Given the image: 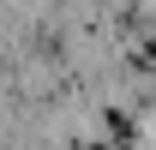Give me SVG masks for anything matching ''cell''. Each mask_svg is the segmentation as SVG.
<instances>
[{
  "mask_svg": "<svg viewBox=\"0 0 156 150\" xmlns=\"http://www.w3.org/2000/svg\"><path fill=\"white\" fill-rule=\"evenodd\" d=\"M108 132H114V144H132V120L120 108H108Z\"/></svg>",
  "mask_w": 156,
  "mask_h": 150,
  "instance_id": "cell-1",
  "label": "cell"
}]
</instances>
